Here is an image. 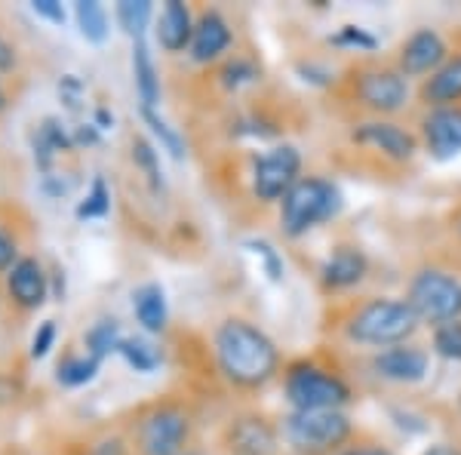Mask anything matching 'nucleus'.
I'll return each mask as SVG.
<instances>
[{
	"label": "nucleus",
	"instance_id": "nucleus-8",
	"mask_svg": "<svg viewBox=\"0 0 461 455\" xmlns=\"http://www.w3.org/2000/svg\"><path fill=\"white\" fill-rule=\"evenodd\" d=\"M302 178V154L295 145H274L252 167V191L262 204H280Z\"/></svg>",
	"mask_w": 461,
	"mask_h": 455
},
{
	"label": "nucleus",
	"instance_id": "nucleus-16",
	"mask_svg": "<svg viewBox=\"0 0 461 455\" xmlns=\"http://www.w3.org/2000/svg\"><path fill=\"white\" fill-rule=\"evenodd\" d=\"M369 271V259L360 246H348L341 243L332 250V256L326 259L323 268H320V280H323L326 289L332 293H341V289H351L357 287Z\"/></svg>",
	"mask_w": 461,
	"mask_h": 455
},
{
	"label": "nucleus",
	"instance_id": "nucleus-2",
	"mask_svg": "<svg viewBox=\"0 0 461 455\" xmlns=\"http://www.w3.org/2000/svg\"><path fill=\"white\" fill-rule=\"evenodd\" d=\"M421 320L409 308L406 298H388L375 296L360 302L345 320V335L354 345L363 348H397L406 345L415 332H419Z\"/></svg>",
	"mask_w": 461,
	"mask_h": 455
},
{
	"label": "nucleus",
	"instance_id": "nucleus-19",
	"mask_svg": "<svg viewBox=\"0 0 461 455\" xmlns=\"http://www.w3.org/2000/svg\"><path fill=\"white\" fill-rule=\"evenodd\" d=\"M32 148H34V160L37 169L43 173H53V163L62 151L74 148V136L59 117H43L41 126L32 132Z\"/></svg>",
	"mask_w": 461,
	"mask_h": 455
},
{
	"label": "nucleus",
	"instance_id": "nucleus-32",
	"mask_svg": "<svg viewBox=\"0 0 461 455\" xmlns=\"http://www.w3.org/2000/svg\"><path fill=\"white\" fill-rule=\"evenodd\" d=\"M434 350L446 360H461V320L434 330Z\"/></svg>",
	"mask_w": 461,
	"mask_h": 455
},
{
	"label": "nucleus",
	"instance_id": "nucleus-35",
	"mask_svg": "<svg viewBox=\"0 0 461 455\" xmlns=\"http://www.w3.org/2000/svg\"><path fill=\"white\" fill-rule=\"evenodd\" d=\"M32 10H34V16L47 19L50 25H65V10H62V4H56V0H34Z\"/></svg>",
	"mask_w": 461,
	"mask_h": 455
},
{
	"label": "nucleus",
	"instance_id": "nucleus-7",
	"mask_svg": "<svg viewBox=\"0 0 461 455\" xmlns=\"http://www.w3.org/2000/svg\"><path fill=\"white\" fill-rule=\"evenodd\" d=\"M191 440V419L176 403H158L139 419L136 450L139 455H185Z\"/></svg>",
	"mask_w": 461,
	"mask_h": 455
},
{
	"label": "nucleus",
	"instance_id": "nucleus-23",
	"mask_svg": "<svg viewBox=\"0 0 461 455\" xmlns=\"http://www.w3.org/2000/svg\"><path fill=\"white\" fill-rule=\"evenodd\" d=\"M74 16H77V28L84 34V41L89 43H105L108 34H111V19H108V10L95 0H80L74 6Z\"/></svg>",
	"mask_w": 461,
	"mask_h": 455
},
{
	"label": "nucleus",
	"instance_id": "nucleus-25",
	"mask_svg": "<svg viewBox=\"0 0 461 455\" xmlns=\"http://www.w3.org/2000/svg\"><path fill=\"white\" fill-rule=\"evenodd\" d=\"M99 367H102V360H95L93 354H68L59 360L56 378H59V385H65V387H80V385L93 382Z\"/></svg>",
	"mask_w": 461,
	"mask_h": 455
},
{
	"label": "nucleus",
	"instance_id": "nucleus-14",
	"mask_svg": "<svg viewBox=\"0 0 461 455\" xmlns=\"http://www.w3.org/2000/svg\"><path fill=\"white\" fill-rule=\"evenodd\" d=\"M277 440L280 431L262 415H240L228 428V450L234 455H271Z\"/></svg>",
	"mask_w": 461,
	"mask_h": 455
},
{
	"label": "nucleus",
	"instance_id": "nucleus-9",
	"mask_svg": "<svg viewBox=\"0 0 461 455\" xmlns=\"http://www.w3.org/2000/svg\"><path fill=\"white\" fill-rule=\"evenodd\" d=\"M409 80L397 68H363L354 77V99L373 114H397L409 105Z\"/></svg>",
	"mask_w": 461,
	"mask_h": 455
},
{
	"label": "nucleus",
	"instance_id": "nucleus-11",
	"mask_svg": "<svg viewBox=\"0 0 461 455\" xmlns=\"http://www.w3.org/2000/svg\"><path fill=\"white\" fill-rule=\"evenodd\" d=\"M373 369H375L378 378H384V382L419 385V382H425V376L430 369V357H428L425 348L406 341V345H397V348L375 350Z\"/></svg>",
	"mask_w": 461,
	"mask_h": 455
},
{
	"label": "nucleus",
	"instance_id": "nucleus-6",
	"mask_svg": "<svg viewBox=\"0 0 461 455\" xmlns=\"http://www.w3.org/2000/svg\"><path fill=\"white\" fill-rule=\"evenodd\" d=\"M406 302L421 323L446 326L461 320V280L440 268H425L409 280Z\"/></svg>",
	"mask_w": 461,
	"mask_h": 455
},
{
	"label": "nucleus",
	"instance_id": "nucleus-39",
	"mask_svg": "<svg viewBox=\"0 0 461 455\" xmlns=\"http://www.w3.org/2000/svg\"><path fill=\"white\" fill-rule=\"evenodd\" d=\"M89 455H130V450L121 443V440H102V443L93 446Z\"/></svg>",
	"mask_w": 461,
	"mask_h": 455
},
{
	"label": "nucleus",
	"instance_id": "nucleus-41",
	"mask_svg": "<svg viewBox=\"0 0 461 455\" xmlns=\"http://www.w3.org/2000/svg\"><path fill=\"white\" fill-rule=\"evenodd\" d=\"M93 123L99 126L102 132H105V130H111V126H114V114H111L108 108H95V121Z\"/></svg>",
	"mask_w": 461,
	"mask_h": 455
},
{
	"label": "nucleus",
	"instance_id": "nucleus-20",
	"mask_svg": "<svg viewBox=\"0 0 461 455\" xmlns=\"http://www.w3.org/2000/svg\"><path fill=\"white\" fill-rule=\"evenodd\" d=\"M194 25L191 10L182 0H169L158 16V43L167 53H182L185 47H191V37H194Z\"/></svg>",
	"mask_w": 461,
	"mask_h": 455
},
{
	"label": "nucleus",
	"instance_id": "nucleus-36",
	"mask_svg": "<svg viewBox=\"0 0 461 455\" xmlns=\"http://www.w3.org/2000/svg\"><path fill=\"white\" fill-rule=\"evenodd\" d=\"M252 250H256V256H262V262L267 268V278L271 280H280V274H284V262H280V256L271 250L267 243H249Z\"/></svg>",
	"mask_w": 461,
	"mask_h": 455
},
{
	"label": "nucleus",
	"instance_id": "nucleus-17",
	"mask_svg": "<svg viewBox=\"0 0 461 455\" xmlns=\"http://www.w3.org/2000/svg\"><path fill=\"white\" fill-rule=\"evenodd\" d=\"M419 99L425 102L428 108H458V102H461V53L449 56L428 80H421Z\"/></svg>",
	"mask_w": 461,
	"mask_h": 455
},
{
	"label": "nucleus",
	"instance_id": "nucleus-27",
	"mask_svg": "<svg viewBox=\"0 0 461 455\" xmlns=\"http://www.w3.org/2000/svg\"><path fill=\"white\" fill-rule=\"evenodd\" d=\"M117 354H121L136 372H154V369L160 367V360H163L160 350L154 348L148 339H142V335H123Z\"/></svg>",
	"mask_w": 461,
	"mask_h": 455
},
{
	"label": "nucleus",
	"instance_id": "nucleus-22",
	"mask_svg": "<svg viewBox=\"0 0 461 455\" xmlns=\"http://www.w3.org/2000/svg\"><path fill=\"white\" fill-rule=\"evenodd\" d=\"M132 77H136V89H139V99H142V108H158L160 74H158V65H154V56H151V50H148L145 41L132 43Z\"/></svg>",
	"mask_w": 461,
	"mask_h": 455
},
{
	"label": "nucleus",
	"instance_id": "nucleus-26",
	"mask_svg": "<svg viewBox=\"0 0 461 455\" xmlns=\"http://www.w3.org/2000/svg\"><path fill=\"white\" fill-rule=\"evenodd\" d=\"M114 16H117V25L132 37V43H136V41H145V32L154 19V6L148 4V0H123V4H117Z\"/></svg>",
	"mask_w": 461,
	"mask_h": 455
},
{
	"label": "nucleus",
	"instance_id": "nucleus-34",
	"mask_svg": "<svg viewBox=\"0 0 461 455\" xmlns=\"http://www.w3.org/2000/svg\"><path fill=\"white\" fill-rule=\"evenodd\" d=\"M53 341H56V320H43V323L37 326L34 339H32V357H34V360L47 357L50 348H53Z\"/></svg>",
	"mask_w": 461,
	"mask_h": 455
},
{
	"label": "nucleus",
	"instance_id": "nucleus-3",
	"mask_svg": "<svg viewBox=\"0 0 461 455\" xmlns=\"http://www.w3.org/2000/svg\"><path fill=\"white\" fill-rule=\"evenodd\" d=\"M280 437L293 455H336L354 440V422L345 409H293Z\"/></svg>",
	"mask_w": 461,
	"mask_h": 455
},
{
	"label": "nucleus",
	"instance_id": "nucleus-38",
	"mask_svg": "<svg viewBox=\"0 0 461 455\" xmlns=\"http://www.w3.org/2000/svg\"><path fill=\"white\" fill-rule=\"evenodd\" d=\"M249 80H256V68H252L249 62H234L225 68V84L228 86H240V84H249Z\"/></svg>",
	"mask_w": 461,
	"mask_h": 455
},
{
	"label": "nucleus",
	"instance_id": "nucleus-45",
	"mask_svg": "<svg viewBox=\"0 0 461 455\" xmlns=\"http://www.w3.org/2000/svg\"><path fill=\"white\" fill-rule=\"evenodd\" d=\"M185 455H197V452H185Z\"/></svg>",
	"mask_w": 461,
	"mask_h": 455
},
{
	"label": "nucleus",
	"instance_id": "nucleus-4",
	"mask_svg": "<svg viewBox=\"0 0 461 455\" xmlns=\"http://www.w3.org/2000/svg\"><path fill=\"white\" fill-rule=\"evenodd\" d=\"M345 206L339 185L323 176H302L280 200V228L286 237H304L326 222H332Z\"/></svg>",
	"mask_w": 461,
	"mask_h": 455
},
{
	"label": "nucleus",
	"instance_id": "nucleus-21",
	"mask_svg": "<svg viewBox=\"0 0 461 455\" xmlns=\"http://www.w3.org/2000/svg\"><path fill=\"white\" fill-rule=\"evenodd\" d=\"M132 311H136V320L142 323L145 332H163L169 320V308H167V293H163L160 283H145L132 293Z\"/></svg>",
	"mask_w": 461,
	"mask_h": 455
},
{
	"label": "nucleus",
	"instance_id": "nucleus-5",
	"mask_svg": "<svg viewBox=\"0 0 461 455\" xmlns=\"http://www.w3.org/2000/svg\"><path fill=\"white\" fill-rule=\"evenodd\" d=\"M284 391L293 409H345L351 387L339 372L314 360H295L284 372Z\"/></svg>",
	"mask_w": 461,
	"mask_h": 455
},
{
	"label": "nucleus",
	"instance_id": "nucleus-37",
	"mask_svg": "<svg viewBox=\"0 0 461 455\" xmlns=\"http://www.w3.org/2000/svg\"><path fill=\"white\" fill-rule=\"evenodd\" d=\"M336 455H393V452L384 443H375V440H357V443L351 440V443Z\"/></svg>",
	"mask_w": 461,
	"mask_h": 455
},
{
	"label": "nucleus",
	"instance_id": "nucleus-29",
	"mask_svg": "<svg viewBox=\"0 0 461 455\" xmlns=\"http://www.w3.org/2000/svg\"><path fill=\"white\" fill-rule=\"evenodd\" d=\"M111 213V191L105 185V178L95 176L93 185H89L86 197L77 204V219L80 222H89V219H105Z\"/></svg>",
	"mask_w": 461,
	"mask_h": 455
},
{
	"label": "nucleus",
	"instance_id": "nucleus-43",
	"mask_svg": "<svg viewBox=\"0 0 461 455\" xmlns=\"http://www.w3.org/2000/svg\"><path fill=\"white\" fill-rule=\"evenodd\" d=\"M6 108V93H4V86H0V111Z\"/></svg>",
	"mask_w": 461,
	"mask_h": 455
},
{
	"label": "nucleus",
	"instance_id": "nucleus-33",
	"mask_svg": "<svg viewBox=\"0 0 461 455\" xmlns=\"http://www.w3.org/2000/svg\"><path fill=\"white\" fill-rule=\"evenodd\" d=\"M84 96H86V89H84V80H80V77L65 74V77L59 80V99H62L65 108L74 111V114L84 108Z\"/></svg>",
	"mask_w": 461,
	"mask_h": 455
},
{
	"label": "nucleus",
	"instance_id": "nucleus-10",
	"mask_svg": "<svg viewBox=\"0 0 461 455\" xmlns=\"http://www.w3.org/2000/svg\"><path fill=\"white\" fill-rule=\"evenodd\" d=\"M449 59V47L434 28H421V32L409 34L397 50V71L403 77H421L428 80L440 65Z\"/></svg>",
	"mask_w": 461,
	"mask_h": 455
},
{
	"label": "nucleus",
	"instance_id": "nucleus-12",
	"mask_svg": "<svg viewBox=\"0 0 461 455\" xmlns=\"http://www.w3.org/2000/svg\"><path fill=\"white\" fill-rule=\"evenodd\" d=\"M357 145H369L375 148L382 158H388L393 163H409L419 154V139L409 130H403L393 121H366L354 130Z\"/></svg>",
	"mask_w": 461,
	"mask_h": 455
},
{
	"label": "nucleus",
	"instance_id": "nucleus-30",
	"mask_svg": "<svg viewBox=\"0 0 461 455\" xmlns=\"http://www.w3.org/2000/svg\"><path fill=\"white\" fill-rule=\"evenodd\" d=\"M132 160H136V167L148 176V182L154 185V191H160L163 188L160 158H158V151H154L151 141H148V139H136V141H132Z\"/></svg>",
	"mask_w": 461,
	"mask_h": 455
},
{
	"label": "nucleus",
	"instance_id": "nucleus-31",
	"mask_svg": "<svg viewBox=\"0 0 461 455\" xmlns=\"http://www.w3.org/2000/svg\"><path fill=\"white\" fill-rule=\"evenodd\" d=\"M332 43H336V47H345V50H357V53H373L378 47L375 37L360 25H341L339 34L332 37Z\"/></svg>",
	"mask_w": 461,
	"mask_h": 455
},
{
	"label": "nucleus",
	"instance_id": "nucleus-1",
	"mask_svg": "<svg viewBox=\"0 0 461 455\" xmlns=\"http://www.w3.org/2000/svg\"><path fill=\"white\" fill-rule=\"evenodd\" d=\"M215 360L240 391H258L280 372V350L271 335L243 317H228L215 330Z\"/></svg>",
	"mask_w": 461,
	"mask_h": 455
},
{
	"label": "nucleus",
	"instance_id": "nucleus-40",
	"mask_svg": "<svg viewBox=\"0 0 461 455\" xmlns=\"http://www.w3.org/2000/svg\"><path fill=\"white\" fill-rule=\"evenodd\" d=\"M13 68H16V50H13L10 41H4V37H0V74L13 71Z\"/></svg>",
	"mask_w": 461,
	"mask_h": 455
},
{
	"label": "nucleus",
	"instance_id": "nucleus-44",
	"mask_svg": "<svg viewBox=\"0 0 461 455\" xmlns=\"http://www.w3.org/2000/svg\"><path fill=\"white\" fill-rule=\"evenodd\" d=\"M456 234H458V241H461V213L456 215Z\"/></svg>",
	"mask_w": 461,
	"mask_h": 455
},
{
	"label": "nucleus",
	"instance_id": "nucleus-18",
	"mask_svg": "<svg viewBox=\"0 0 461 455\" xmlns=\"http://www.w3.org/2000/svg\"><path fill=\"white\" fill-rule=\"evenodd\" d=\"M228 47H230L228 22L221 19L215 10L203 13V16L197 19V25H194V37H191V47H188L191 59L200 62V65L215 62V59H221L228 53Z\"/></svg>",
	"mask_w": 461,
	"mask_h": 455
},
{
	"label": "nucleus",
	"instance_id": "nucleus-24",
	"mask_svg": "<svg viewBox=\"0 0 461 455\" xmlns=\"http://www.w3.org/2000/svg\"><path fill=\"white\" fill-rule=\"evenodd\" d=\"M86 341V354H93L95 360H105L108 354H117L123 341V332H121V323L114 317H102L99 323H93L84 335Z\"/></svg>",
	"mask_w": 461,
	"mask_h": 455
},
{
	"label": "nucleus",
	"instance_id": "nucleus-15",
	"mask_svg": "<svg viewBox=\"0 0 461 455\" xmlns=\"http://www.w3.org/2000/svg\"><path fill=\"white\" fill-rule=\"evenodd\" d=\"M6 289H10L13 302L19 308H41L47 302V293H50V280H47V271L43 265L37 262L32 256H22L16 265L6 271Z\"/></svg>",
	"mask_w": 461,
	"mask_h": 455
},
{
	"label": "nucleus",
	"instance_id": "nucleus-28",
	"mask_svg": "<svg viewBox=\"0 0 461 455\" xmlns=\"http://www.w3.org/2000/svg\"><path fill=\"white\" fill-rule=\"evenodd\" d=\"M142 117H145V123H148V130H151V136L160 141V148L163 151H169V158L173 160H182L185 158V141L182 136L169 126L163 117L158 114V108H142Z\"/></svg>",
	"mask_w": 461,
	"mask_h": 455
},
{
	"label": "nucleus",
	"instance_id": "nucleus-13",
	"mask_svg": "<svg viewBox=\"0 0 461 455\" xmlns=\"http://www.w3.org/2000/svg\"><path fill=\"white\" fill-rule=\"evenodd\" d=\"M421 145L434 160L461 154V108H430L421 121Z\"/></svg>",
	"mask_w": 461,
	"mask_h": 455
},
{
	"label": "nucleus",
	"instance_id": "nucleus-42",
	"mask_svg": "<svg viewBox=\"0 0 461 455\" xmlns=\"http://www.w3.org/2000/svg\"><path fill=\"white\" fill-rule=\"evenodd\" d=\"M421 455H461L458 446H452V443H434V446H428Z\"/></svg>",
	"mask_w": 461,
	"mask_h": 455
}]
</instances>
